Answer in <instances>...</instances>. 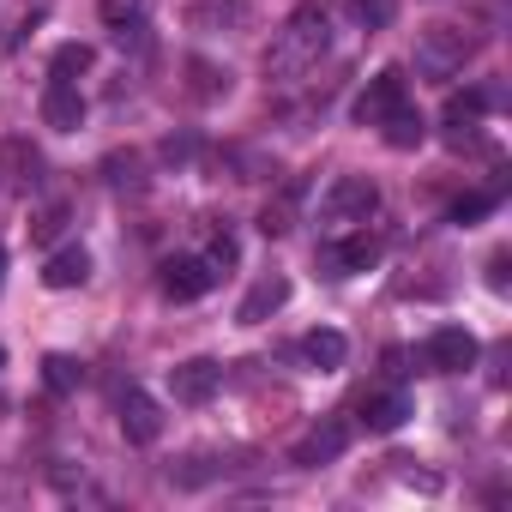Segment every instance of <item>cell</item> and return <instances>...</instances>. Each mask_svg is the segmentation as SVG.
<instances>
[{
    "label": "cell",
    "instance_id": "cell-1",
    "mask_svg": "<svg viewBox=\"0 0 512 512\" xmlns=\"http://www.w3.org/2000/svg\"><path fill=\"white\" fill-rule=\"evenodd\" d=\"M326 49H332V13L320 7V0H302V7L284 19V31L272 37V49H266V79L290 85L308 67H320Z\"/></svg>",
    "mask_w": 512,
    "mask_h": 512
},
{
    "label": "cell",
    "instance_id": "cell-2",
    "mask_svg": "<svg viewBox=\"0 0 512 512\" xmlns=\"http://www.w3.org/2000/svg\"><path fill=\"white\" fill-rule=\"evenodd\" d=\"M482 49V37L470 31V25H428L422 37H416V73H428V79H452V73H464V61Z\"/></svg>",
    "mask_w": 512,
    "mask_h": 512
},
{
    "label": "cell",
    "instance_id": "cell-3",
    "mask_svg": "<svg viewBox=\"0 0 512 512\" xmlns=\"http://www.w3.org/2000/svg\"><path fill=\"white\" fill-rule=\"evenodd\" d=\"M374 211H380L374 175H338V181L326 187V199H320V217H326V223H368Z\"/></svg>",
    "mask_w": 512,
    "mask_h": 512
},
{
    "label": "cell",
    "instance_id": "cell-4",
    "mask_svg": "<svg viewBox=\"0 0 512 512\" xmlns=\"http://www.w3.org/2000/svg\"><path fill=\"white\" fill-rule=\"evenodd\" d=\"M416 362H422L428 374H464V368L476 362V338H470L464 326H440V332H428V344L416 350Z\"/></svg>",
    "mask_w": 512,
    "mask_h": 512
},
{
    "label": "cell",
    "instance_id": "cell-5",
    "mask_svg": "<svg viewBox=\"0 0 512 512\" xmlns=\"http://www.w3.org/2000/svg\"><path fill=\"white\" fill-rule=\"evenodd\" d=\"M344 446H350V422H344V416H326V422H314V428L296 440L290 464H296V470H320V464H332Z\"/></svg>",
    "mask_w": 512,
    "mask_h": 512
},
{
    "label": "cell",
    "instance_id": "cell-6",
    "mask_svg": "<svg viewBox=\"0 0 512 512\" xmlns=\"http://www.w3.org/2000/svg\"><path fill=\"white\" fill-rule=\"evenodd\" d=\"M163 296L169 302H199L211 284H217V266L211 260H199V253H181V260H163Z\"/></svg>",
    "mask_w": 512,
    "mask_h": 512
},
{
    "label": "cell",
    "instance_id": "cell-7",
    "mask_svg": "<svg viewBox=\"0 0 512 512\" xmlns=\"http://www.w3.org/2000/svg\"><path fill=\"white\" fill-rule=\"evenodd\" d=\"M380 260V241L374 235H344V241H326L320 247V272L326 278H356Z\"/></svg>",
    "mask_w": 512,
    "mask_h": 512
},
{
    "label": "cell",
    "instance_id": "cell-8",
    "mask_svg": "<svg viewBox=\"0 0 512 512\" xmlns=\"http://www.w3.org/2000/svg\"><path fill=\"white\" fill-rule=\"evenodd\" d=\"M398 103H410V97H404V73H398V67H386V73H374V79H368V91L356 97V121H362V127H380Z\"/></svg>",
    "mask_w": 512,
    "mask_h": 512
},
{
    "label": "cell",
    "instance_id": "cell-9",
    "mask_svg": "<svg viewBox=\"0 0 512 512\" xmlns=\"http://www.w3.org/2000/svg\"><path fill=\"white\" fill-rule=\"evenodd\" d=\"M121 434H127L133 446H157V440H163V404L133 386V392L121 398Z\"/></svg>",
    "mask_w": 512,
    "mask_h": 512
},
{
    "label": "cell",
    "instance_id": "cell-10",
    "mask_svg": "<svg viewBox=\"0 0 512 512\" xmlns=\"http://www.w3.org/2000/svg\"><path fill=\"white\" fill-rule=\"evenodd\" d=\"M247 19H253V0H193L187 7L193 31H241Z\"/></svg>",
    "mask_w": 512,
    "mask_h": 512
},
{
    "label": "cell",
    "instance_id": "cell-11",
    "mask_svg": "<svg viewBox=\"0 0 512 512\" xmlns=\"http://www.w3.org/2000/svg\"><path fill=\"white\" fill-rule=\"evenodd\" d=\"M284 302H290V278H278V272H272V278H260V284H253V290L241 296L235 320H241V326H260V320H272Z\"/></svg>",
    "mask_w": 512,
    "mask_h": 512
},
{
    "label": "cell",
    "instance_id": "cell-12",
    "mask_svg": "<svg viewBox=\"0 0 512 512\" xmlns=\"http://www.w3.org/2000/svg\"><path fill=\"white\" fill-rule=\"evenodd\" d=\"M217 362H181V368H169V392H175V404H211V392H217Z\"/></svg>",
    "mask_w": 512,
    "mask_h": 512
},
{
    "label": "cell",
    "instance_id": "cell-13",
    "mask_svg": "<svg viewBox=\"0 0 512 512\" xmlns=\"http://www.w3.org/2000/svg\"><path fill=\"white\" fill-rule=\"evenodd\" d=\"M79 121H85V97H79V85L55 79V85L43 91V127H55V133H73Z\"/></svg>",
    "mask_w": 512,
    "mask_h": 512
},
{
    "label": "cell",
    "instance_id": "cell-14",
    "mask_svg": "<svg viewBox=\"0 0 512 512\" xmlns=\"http://www.w3.org/2000/svg\"><path fill=\"white\" fill-rule=\"evenodd\" d=\"M85 278H91V253H85V247L49 253V266H43V284H49V290H79Z\"/></svg>",
    "mask_w": 512,
    "mask_h": 512
},
{
    "label": "cell",
    "instance_id": "cell-15",
    "mask_svg": "<svg viewBox=\"0 0 512 512\" xmlns=\"http://www.w3.org/2000/svg\"><path fill=\"white\" fill-rule=\"evenodd\" d=\"M404 422H410V398L404 392H380V398L362 404V428L368 434H398Z\"/></svg>",
    "mask_w": 512,
    "mask_h": 512
},
{
    "label": "cell",
    "instance_id": "cell-16",
    "mask_svg": "<svg viewBox=\"0 0 512 512\" xmlns=\"http://www.w3.org/2000/svg\"><path fill=\"white\" fill-rule=\"evenodd\" d=\"M380 139H386L392 151H416V145L428 139V121H422V115H416L410 103H398V109H392V115L380 121Z\"/></svg>",
    "mask_w": 512,
    "mask_h": 512
},
{
    "label": "cell",
    "instance_id": "cell-17",
    "mask_svg": "<svg viewBox=\"0 0 512 512\" xmlns=\"http://www.w3.org/2000/svg\"><path fill=\"white\" fill-rule=\"evenodd\" d=\"M344 356H350L344 332H308V338H302V362H308V368H320V374L344 368Z\"/></svg>",
    "mask_w": 512,
    "mask_h": 512
},
{
    "label": "cell",
    "instance_id": "cell-18",
    "mask_svg": "<svg viewBox=\"0 0 512 512\" xmlns=\"http://www.w3.org/2000/svg\"><path fill=\"white\" fill-rule=\"evenodd\" d=\"M229 470H241V464H229V458L217 464V452H199V458L175 464V470H169V482H175V488H199V482H211V476H229Z\"/></svg>",
    "mask_w": 512,
    "mask_h": 512
},
{
    "label": "cell",
    "instance_id": "cell-19",
    "mask_svg": "<svg viewBox=\"0 0 512 512\" xmlns=\"http://www.w3.org/2000/svg\"><path fill=\"white\" fill-rule=\"evenodd\" d=\"M187 79H193L187 91H193L199 103H211V97H223V91H229V67H211V61H199V55L187 61Z\"/></svg>",
    "mask_w": 512,
    "mask_h": 512
},
{
    "label": "cell",
    "instance_id": "cell-20",
    "mask_svg": "<svg viewBox=\"0 0 512 512\" xmlns=\"http://www.w3.org/2000/svg\"><path fill=\"white\" fill-rule=\"evenodd\" d=\"M91 61H97V55H91V43H61V49H55V55H49V73H55V79H67V85H73V79H79V73H91Z\"/></svg>",
    "mask_w": 512,
    "mask_h": 512
},
{
    "label": "cell",
    "instance_id": "cell-21",
    "mask_svg": "<svg viewBox=\"0 0 512 512\" xmlns=\"http://www.w3.org/2000/svg\"><path fill=\"white\" fill-rule=\"evenodd\" d=\"M79 380H85V362H73V356H43V386H49V392H79Z\"/></svg>",
    "mask_w": 512,
    "mask_h": 512
},
{
    "label": "cell",
    "instance_id": "cell-22",
    "mask_svg": "<svg viewBox=\"0 0 512 512\" xmlns=\"http://www.w3.org/2000/svg\"><path fill=\"white\" fill-rule=\"evenodd\" d=\"M97 13H103V25H115V31H139L145 0H97Z\"/></svg>",
    "mask_w": 512,
    "mask_h": 512
},
{
    "label": "cell",
    "instance_id": "cell-23",
    "mask_svg": "<svg viewBox=\"0 0 512 512\" xmlns=\"http://www.w3.org/2000/svg\"><path fill=\"white\" fill-rule=\"evenodd\" d=\"M398 19V0H356V25L362 31H386Z\"/></svg>",
    "mask_w": 512,
    "mask_h": 512
},
{
    "label": "cell",
    "instance_id": "cell-24",
    "mask_svg": "<svg viewBox=\"0 0 512 512\" xmlns=\"http://www.w3.org/2000/svg\"><path fill=\"white\" fill-rule=\"evenodd\" d=\"M500 205V193H470V199H458L452 211H446V223H476V217H488Z\"/></svg>",
    "mask_w": 512,
    "mask_h": 512
},
{
    "label": "cell",
    "instance_id": "cell-25",
    "mask_svg": "<svg viewBox=\"0 0 512 512\" xmlns=\"http://www.w3.org/2000/svg\"><path fill=\"white\" fill-rule=\"evenodd\" d=\"M296 193H302V187H290L278 205H266V217H260V229H266V235H284V229H290V217H296Z\"/></svg>",
    "mask_w": 512,
    "mask_h": 512
},
{
    "label": "cell",
    "instance_id": "cell-26",
    "mask_svg": "<svg viewBox=\"0 0 512 512\" xmlns=\"http://www.w3.org/2000/svg\"><path fill=\"white\" fill-rule=\"evenodd\" d=\"M61 223H67V205H55V211H43V217L31 223V235H37V241H49V235H55Z\"/></svg>",
    "mask_w": 512,
    "mask_h": 512
},
{
    "label": "cell",
    "instance_id": "cell-27",
    "mask_svg": "<svg viewBox=\"0 0 512 512\" xmlns=\"http://www.w3.org/2000/svg\"><path fill=\"white\" fill-rule=\"evenodd\" d=\"M0 272H7V253H0Z\"/></svg>",
    "mask_w": 512,
    "mask_h": 512
},
{
    "label": "cell",
    "instance_id": "cell-28",
    "mask_svg": "<svg viewBox=\"0 0 512 512\" xmlns=\"http://www.w3.org/2000/svg\"><path fill=\"white\" fill-rule=\"evenodd\" d=\"M0 368H7V350H0Z\"/></svg>",
    "mask_w": 512,
    "mask_h": 512
}]
</instances>
